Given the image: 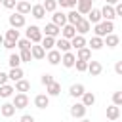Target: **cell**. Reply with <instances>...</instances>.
I'll list each match as a JSON object with an SVG mask.
<instances>
[{"mask_svg": "<svg viewBox=\"0 0 122 122\" xmlns=\"http://www.w3.org/2000/svg\"><path fill=\"white\" fill-rule=\"evenodd\" d=\"M61 34H63V38L65 40H72L74 36H76V29H74V25H65L63 29H61Z\"/></svg>", "mask_w": 122, "mask_h": 122, "instance_id": "14", "label": "cell"}, {"mask_svg": "<svg viewBox=\"0 0 122 122\" xmlns=\"http://www.w3.org/2000/svg\"><path fill=\"white\" fill-rule=\"evenodd\" d=\"M95 103V95L92 93V92H84V95H82V105L84 107H92Z\"/></svg>", "mask_w": 122, "mask_h": 122, "instance_id": "33", "label": "cell"}, {"mask_svg": "<svg viewBox=\"0 0 122 122\" xmlns=\"http://www.w3.org/2000/svg\"><path fill=\"white\" fill-rule=\"evenodd\" d=\"M8 63H10V67H11V69H17V67L21 65V57H19V53H11Z\"/></svg>", "mask_w": 122, "mask_h": 122, "instance_id": "36", "label": "cell"}, {"mask_svg": "<svg viewBox=\"0 0 122 122\" xmlns=\"http://www.w3.org/2000/svg\"><path fill=\"white\" fill-rule=\"evenodd\" d=\"M57 6H61V8H69L67 0H57Z\"/></svg>", "mask_w": 122, "mask_h": 122, "instance_id": "50", "label": "cell"}, {"mask_svg": "<svg viewBox=\"0 0 122 122\" xmlns=\"http://www.w3.org/2000/svg\"><path fill=\"white\" fill-rule=\"evenodd\" d=\"M8 76H10V80H13V82L21 80V78H23V71H21V67H17V69H11V71L8 72Z\"/></svg>", "mask_w": 122, "mask_h": 122, "instance_id": "34", "label": "cell"}, {"mask_svg": "<svg viewBox=\"0 0 122 122\" xmlns=\"http://www.w3.org/2000/svg\"><path fill=\"white\" fill-rule=\"evenodd\" d=\"M44 32H46V36L55 38V36H59V34H61V29H59L57 25H53V23H48V25L44 27Z\"/></svg>", "mask_w": 122, "mask_h": 122, "instance_id": "16", "label": "cell"}, {"mask_svg": "<svg viewBox=\"0 0 122 122\" xmlns=\"http://www.w3.org/2000/svg\"><path fill=\"white\" fill-rule=\"evenodd\" d=\"M101 17L105 19V21H112L114 17H116V13H114V6H103L101 8Z\"/></svg>", "mask_w": 122, "mask_h": 122, "instance_id": "9", "label": "cell"}, {"mask_svg": "<svg viewBox=\"0 0 122 122\" xmlns=\"http://www.w3.org/2000/svg\"><path fill=\"white\" fill-rule=\"evenodd\" d=\"M111 122H118V120H111Z\"/></svg>", "mask_w": 122, "mask_h": 122, "instance_id": "54", "label": "cell"}, {"mask_svg": "<svg viewBox=\"0 0 122 122\" xmlns=\"http://www.w3.org/2000/svg\"><path fill=\"white\" fill-rule=\"evenodd\" d=\"M2 6L8 8V10H13L17 6V0H2Z\"/></svg>", "mask_w": 122, "mask_h": 122, "instance_id": "43", "label": "cell"}, {"mask_svg": "<svg viewBox=\"0 0 122 122\" xmlns=\"http://www.w3.org/2000/svg\"><path fill=\"white\" fill-rule=\"evenodd\" d=\"M6 40L17 42V40H19V30H17V29H10V30H6Z\"/></svg>", "mask_w": 122, "mask_h": 122, "instance_id": "35", "label": "cell"}, {"mask_svg": "<svg viewBox=\"0 0 122 122\" xmlns=\"http://www.w3.org/2000/svg\"><path fill=\"white\" fill-rule=\"evenodd\" d=\"M4 48H8V50H13L15 46H17V42H11V40H4V44H2Z\"/></svg>", "mask_w": 122, "mask_h": 122, "instance_id": "44", "label": "cell"}, {"mask_svg": "<svg viewBox=\"0 0 122 122\" xmlns=\"http://www.w3.org/2000/svg\"><path fill=\"white\" fill-rule=\"evenodd\" d=\"M92 2L93 0H78V4H76V11L82 15V13H90L92 11Z\"/></svg>", "mask_w": 122, "mask_h": 122, "instance_id": "13", "label": "cell"}, {"mask_svg": "<svg viewBox=\"0 0 122 122\" xmlns=\"http://www.w3.org/2000/svg\"><path fill=\"white\" fill-rule=\"evenodd\" d=\"M30 55H32V59H44V57H46V50H44L40 44H34V46L30 48Z\"/></svg>", "mask_w": 122, "mask_h": 122, "instance_id": "17", "label": "cell"}, {"mask_svg": "<svg viewBox=\"0 0 122 122\" xmlns=\"http://www.w3.org/2000/svg\"><path fill=\"white\" fill-rule=\"evenodd\" d=\"M90 50H101L103 46H105V42H103V38H99V36H92V40H90Z\"/></svg>", "mask_w": 122, "mask_h": 122, "instance_id": "30", "label": "cell"}, {"mask_svg": "<svg viewBox=\"0 0 122 122\" xmlns=\"http://www.w3.org/2000/svg\"><path fill=\"white\" fill-rule=\"evenodd\" d=\"M118 116H120V107H116V105L107 107V118L109 120H118Z\"/></svg>", "mask_w": 122, "mask_h": 122, "instance_id": "26", "label": "cell"}, {"mask_svg": "<svg viewBox=\"0 0 122 122\" xmlns=\"http://www.w3.org/2000/svg\"><path fill=\"white\" fill-rule=\"evenodd\" d=\"M25 2H30V0H25Z\"/></svg>", "mask_w": 122, "mask_h": 122, "instance_id": "55", "label": "cell"}, {"mask_svg": "<svg viewBox=\"0 0 122 122\" xmlns=\"http://www.w3.org/2000/svg\"><path fill=\"white\" fill-rule=\"evenodd\" d=\"M84 92H86V88H84L82 84H72V86H71V95H72V97H82Z\"/></svg>", "mask_w": 122, "mask_h": 122, "instance_id": "32", "label": "cell"}, {"mask_svg": "<svg viewBox=\"0 0 122 122\" xmlns=\"http://www.w3.org/2000/svg\"><path fill=\"white\" fill-rule=\"evenodd\" d=\"M40 82H42L44 86H50V84H53L55 80H53V76H51L50 72H46V74H42V78H40Z\"/></svg>", "mask_w": 122, "mask_h": 122, "instance_id": "41", "label": "cell"}, {"mask_svg": "<svg viewBox=\"0 0 122 122\" xmlns=\"http://www.w3.org/2000/svg\"><path fill=\"white\" fill-rule=\"evenodd\" d=\"M15 107H13V103H4L2 107H0V112H2V116H6V118H10V116H13L15 114Z\"/></svg>", "mask_w": 122, "mask_h": 122, "instance_id": "20", "label": "cell"}, {"mask_svg": "<svg viewBox=\"0 0 122 122\" xmlns=\"http://www.w3.org/2000/svg\"><path fill=\"white\" fill-rule=\"evenodd\" d=\"M74 29H76V34H82V36H84L86 32H90L92 25H90V21H88V19H84V17H82V19L74 25Z\"/></svg>", "mask_w": 122, "mask_h": 122, "instance_id": "6", "label": "cell"}, {"mask_svg": "<svg viewBox=\"0 0 122 122\" xmlns=\"http://www.w3.org/2000/svg\"><path fill=\"white\" fill-rule=\"evenodd\" d=\"M40 46H42L46 51H50V50H53V46H55V38H51V36H44L42 42H40Z\"/></svg>", "mask_w": 122, "mask_h": 122, "instance_id": "29", "label": "cell"}, {"mask_svg": "<svg viewBox=\"0 0 122 122\" xmlns=\"http://www.w3.org/2000/svg\"><path fill=\"white\" fill-rule=\"evenodd\" d=\"M34 105H36L38 109H46V107L50 105V95H48V93H38V95L34 97Z\"/></svg>", "mask_w": 122, "mask_h": 122, "instance_id": "12", "label": "cell"}, {"mask_svg": "<svg viewBox=\"0 0 122 122\" xmlns=\"http://www.w3.org/2000/svg\"><path fill=\"white\" fill-rule=\"evenodd\" d=\"M30 13H32V17H34V19H42V17L46 15V10H44V6H42V4H34V6L30 8Z\"/></svg>", "mask_w": 122, "mask_h": 122, "instance_id": "21", "label": "cell"}, {"mask_svg": "<svg viewBox=\"0 0 122 122\" xmlns=\"http://www.w3.org/2000/svg\"><path fill=\"white\" fill-rule=\"evenodd\" d=\"M29 90H30V82H29V80L21 78V80H17V82H15V92L25 93V92H29Z\"/></svg>", "mask_w": 122, "mask_h": 122, "instance_id": "23", "label": "cell"}, {"mask_svg": "<svg viewBox=\"0 0 122 122\" xmlns=\"http://www.w3.org/2000/svg\"><path fill=\"white\" fill-rule=\"evenodd\" d=\"M19 122H34V116H32V114H23V116L19 118Z\"/></svg>", "mask_w": 122, "mask_h": 122, "instance_id": "46", "label": "cell"}, {"mask_svg": "<svg viewBox=\"0 0 122 122\" xmlns=\"http://www.w3.org/2000/svg\"><path fill=\"white\" fill-rule=\"evenodd\" d=\"M13 92H15V88H13V86H10V84H4V86H0V97H2V99H8V97H11V95H13Z\"/></svg>", "mask_w": 122, "mask_h": 122, "instance_id": "27", "label": "cell"}, {"mask_svg": "<svg viewBox=\"0 0 122 122\" xmlns=\"http://www.w3.org/2000/svg\"><path fill=\"white\" fill-rule=\"evenodd\" d=\"M80 122H92V120H88V118H82V120H80Z\"/></svg>", "mask_w": 122, "mask_h": 122, "instance_id": "53", "label": "cell"}, {"mask_svg": "<svg viewBox=\"0 0 122 122\" xmlns=\"http://www.w3.org/2000/svg\"><path fill=\"white\" fill-rule=\"evenodd\" d=\"M8 80H10V76H8L6 72H2V71H0V86H4V84H8Z\"/></svg>", "mask_w": 122, "mask_h": 122, "instance_id": "45", "label": "cell"}, {"mask_svg": "<svg viewBox=\"0 0 122 122\" xmlns=\"http://www.w3.org/2000/svg\"><path fill=\"white\" fill-rule=\"evenodd\" d=\"M118 0H107V6H116Z\"/></svg>", "mask_w": 122, "mask_h": 122, "instance_id": "51", "label": "cell"}, {"mask_svg": "<svg viewBox=\"0 0 122 122\" xmlns=\"http://www.w3.org/2000/svg\"><path fill=\"white\" fill-rule=\"evenodd\" d=\"M0 4H2V0H0Z\"/></svg>", "mask_w": 122, "mask_h": 122, "instance_id": "56", "label": "cell"}, {"mask_svg": "<svg viewBox=\"0 0 122 122\" xmlns=\"http://www.w3.org/2000/svg\"><path fill=\"white\" fill-rule=\"evenodd\" d=\"M101 71H103V65L99 63V61H88V72L92 74V76H99L101 74Z\"/></svg>", "mask_w": 122, "mask_h": 122, "instance_id": "8", "label": "cell"}, {"mask_svg": "<svg viewBox=\"0 0 122 122\" xmlns=\"http://www.w3.org/2000/svg\"><path fill=\"white\" fill-rule=\"evenodd\" d=\"M101 10H95V8H92V11L88 13V21H90V25H97V23H101Z\"/></svg>", "mask_w": 122, "mask_h": 122, "instance_id": "15", "label": "cell"}, {"mask_svg": "<svg viewBox=\"0 0 122 122\" xmlns=\"http://www.w3.org/2000/svg\"><path fill=\"white\" fill-rule=\"evenodd\" d=\"M42 6H44V10H46V11H51V13H53V11L57 10V0H46Z\"/></svg>", "mask_w": 122, "mask_h": 122, "instance_id": "38", "label": "cell"}, {"mask_svg": "<svg viewBox=\"0 0 122 122\" xmlns=\"http://www.w3.org/2000/svg\"><path fill=\"white\" fill-rule=\"evenodd\" d=\"M51 23L57 25L59 29H63V27L67 25V13H63V11H53V15H51Z\"/></svg>", "mask_w": 122, "mask_h": 122, "instance_id": "5", "label": "cell"}, {"mask_svg": "<svg viewBox=\"0 0 122 122\" xmlns=\"http://www.w3.org/2000/svg\"><path fill=\"white\" fill-rule=\"evenodd\" d=\"M10 25H11V29H21V27H25V15H21V13H13V15H10Z\"/></svg>", "mask_w": 122, "mask_h": 122, "instance_id": "3", "label": "cell"}, {"mask_svg": "<svg viewBox=\"0 0 122 122\" xmlns=\"http://www.w3.org/2000/svg\"><path fill=\"white\" fill-rule=\"evenodd\" d=\"M103 42H105V46H109V48H116L118 46V42H120V38L116 36V34H107L105 38H103Z\"/></svg>", "mask_w": 122, "mask_h": 122, "instance_id": "25", "label": "cell"}, {"mask_svg": "<svg viewBox=\"0 0 122 122\" xmlns=\"http://www.w3.org/2000/svg\"><path fill=\"white\" fill-rule=\"evenodd\" d=\"M67 4H69V8H76V4H78V0H67Z\"/></svg>", "mask_w": 122, "mask_h": 122, "instance_id": "49", "label": "cell"}, {"mask_svg": "<svg viewBox=\"0 0 122 122\" xmlns=\"http://www.w3.org/2000/svg\"><path fill=\"white\" fill-rule=\"evenodd\" d=\"M46 59H48L50 65H57V63H61V51L59 50H50L46 53Z\"/></svg>", "mask_w": 122, "mask_h": 122, "instance_id": "10", "label": "cell"}, {"mask_svg": "<svg viewBox=\"0 0 122 122\" xmlns=\"http://www.w3.org/2000/svg\"><path fill=\"white\" fill-rule=\"evenodd\" d=\"M114 72H116V74H120V76H122V59H120V61H116V63H114Z\"/></svg>", "mask_w": 122, "mask_h": 122, "instance_id": "47", "label": "cell"}, {"mask_svg": "<svg viewBox=\"0 0 122 122\" xmlns=\"http://www.w3.org/2000/svg\"><path fill=\"white\" fill-rule=\"evenodd\" d=\"M114 13H116V15H120V17H122V2H118V4H116V6H114Z\"/></svg>", "mask_w": 122, "mask_h": 122, "instance_id": "48", "label": "cell"}, {"mask_svg": "<svg viewBox=\"0 0 122 122\" xmlns=\"http://www.w3.org/2000/svg\"><path fill=\"white\" fill-rule=\"evenodd\" d=\"M42 29L40 27H36V25H30V27H27V40H30L32 44H40L42 42Z\"/></svg>", "mask_w": 122, "mask_h": 122, "instance_id": "2", "label": "cell"}, {"mask_svg": "<svg viewBox=\"0 0 122 122\" xmlns=\"http://www.w3.org/2000/svg\"><path fill=\"white\" fill-rule=\"evenodd\" d=\"M17 48H19V50H30V48H32V42L27 40V38H19V40H17Z\"/></svg>", "mask_w": 122, "mask_h": 122, "instance_id": "37", "label": "cell"}, {"mask_svg": "<svg viewBox=\"0 0 122 122\" xmlns=\"http://www.w3.org/2000/svg\"><path fill=\"white\" fill-rule=\"evenodd\" d=\"M112 30H114L112 21H101V23H97V25H95V29H93L95 36H99V38H105V36H107V34H111Z\"/></svg>", "mask_w": 122, "mask_h": 122, "instance_id": "1", "label": "cell"}, {"mask_svg": "<svg viewBox=\"0 0 122 122\" xmlns=\"http://www.w3.org/2000/svg\"><path fill=\"white\" fill-rule=\"evenodd\" d=\"M74 67H76L78 72H86V71H88V61H80V59H76Z\"/></svg>", "mask_w": 122, "mask_h": 122, "instance_id": "40", "label": "cell"}, {"mask_svg": "<svg viewBox=\"0 0 122 122\" xmlns=\"http://www.w3.org/2000/svg\"><path fill=\"white\" fill-rule=\"evenodd\" d=\"M4 40H6V36H4V34H2V32H0V46H2V44H4Z\"/></svg>", "mask_w": 122, "mask_h": 122, "instance_id": "52", "label": "cell"}, {"mask_svg": "<svg viewBox=\"0 0 122 122\" xmlns=\"http://www.w3.org/2000/svg\"><path fill=\"white\" fill-rule=\"evenodd\" d=\"M30 2H25V0H19L17 2V6H15V10H17V13H21V15H27V13H30Z\"/></svg>", "mask_w": 122, "mask_h": 122, "instance_id": "18", "label": "cell"}, {"mask_svg": "<svg viewBox=\"0 0 122 122\" xmlns=\"http://www.w3.org/2000/svg\"><path fill=\"white\" fill-rule=\"evenodd\" d=\"M112 105L122 107V93H120V92H114V93H112Z\"/></svg>", "mask_w": 122, "mask_h": 122, "instance_id": "42", "label": "cell"}, {"mask_svg": "<svg viewBox=\"0 0 122 122\" xmlns=\"http://www.w3.org/2000/svg\"><path fill=\"white\" fill-rule=\"evenodd\" d=\"M19 57H21V63H30V59H32V55H30V50H21Z\"/></svg>", "mask_w": 122, "mask_h": 122, "instance_id": "39", "label": "cell"}, {"mask_svg": "<svg viewBox=\"0 0 122 122\" xmlns=\"http://www.w3.org/2000/svg\"><path fill=\"white\" fill-rule=\"evenodd\" d=\"M55 46H57V50L61 51V53H67V51H71V40H65V38H59V40H55Z\"/></svg>", "mask_w": 122, "mask_h": 122, "instance_id": "19", "label": "cell"}, {"mask_svg": "<svg viewBox=\"0 0 122 122\" xmlns=\"http://www.w3.org/2000/svg\"><path fill=\"white\" fill-rule=\"evenodd\" d=\"M46 93L48 95H59L61 93V84L59 82H53V84L46 86Z\"/></svg>", "mask_w": 122, "mask_h": 122, "instance_id": "31", "label": "cell"}, {"mask_svg": "<svg viewBox=\"0 0 122 122\" xmlns=\"http://www.w3.org/2000/svg\"><path fill=\"white\" fill-rule=\"evenodd\" d=\"M86 44H88V42H86V38H84L82 34H76V36L71 40V46H72V48H76V50H80V48H86Z\"/></svg>", "mask_w": 122, "mask_h": 122, "instance_id": "24", "label": "cell"}, {"mask_svg": "<svg viewBox=\"0 0 122 122\" xmlns=\"http://www.w3.org/2000/svg\"><path fill=\"white\" fill-rule=\"evenodd\" d=\"M76 59H80V61H90V59H92V50H90V48H80V50H76Z\"/></svg>", "mask_w": 122, "mask_h": 122, "instance_id": "22", "label": "cell"}, {"mask_svg": "<svg viewBox=\"0 0 122 122\" xmlns=\"http://www.w3.org/2000/svg\"><path fill=\"white\" fill-rule=\"evenodd\" d=\"M86 109H88V107H84L82 103H74V105L71 107V116H72V118H84Z\"/></svg>", "mask_w": 122, "mask_h": 122, "instance_id": "7", "label": "cell"}, {"mask_svg": "<svg viewBox=\"0 0 122 122\" xmlns=\"http://www.w3.org/2000/svg\"><path fill=\"white\" fill-rule=\"evenodd\" d=\"M120 93H122V90H120Z\"/></svg>", "mask_w": 122, "mask_h": 122, "instance_id": "57", "label": "cell"}, {"mask_svg": "<svg viewBox=\"0 0 122 122\" xmlns=\"http://www.w3.org/2000/svg\"><path fill=\"white\" fill-rule=\"evenodd\" d=\"M11 103H13L15 109H25V107L29 105V97H27V93H15Z\"/></svg>", "mask_w": 122, "mask_h": 122, "instance_id": "4", "label": "cell"}, {"mask_svg": "<svg viewBox=\"0 0 122 122\" xmlns=\"http://www.w3.org/2000/svg\"><path fill=\"white\" fill-rule=\"evenodd\" d=\"M80 19H82V15H80L76 10H71V11L67 13V23H69V25H76Z\"/></svg>", "mask_w": 122, "mask_h": 122, "instance_id": "28", "label": "cell"}, {"mask_svg": "<svg viewBox=\"0 0 122 122\" xmlns=\"http://www.w3.org/2000/svg\"><path fill=\"white\" fill-rule=\"evenodd\" d=\"M61 63H63V67L71 69V67H74V63H76V55L71 53V51H67V53L61 55Z\"/></svg>", "mask_w": 122, "mask_h": 122, "instance_id": "11", "label": "cell"}]
</instances>
